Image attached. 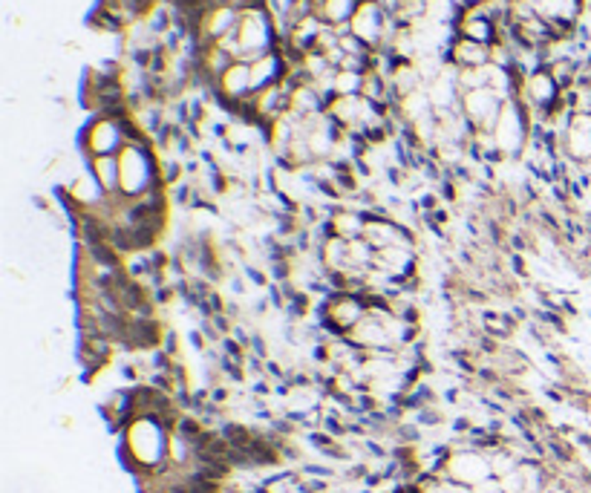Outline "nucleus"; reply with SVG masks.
I'll return each instance as SVG.
<instances>
[{"instance_id": "ddd939ff", "label": "nucleus", "mask_w": 591, "mask_h": 493, "mask_svg": "<svg viewBox=\"0 0 591 493\" xmlns=\"http://www.w3.org/2000/svg\"><path fill=\"white\" fill-rule=\"evenodd\" d=\"M367 220H370V213H363V211L352 208V205H337V208H332L329 220H326V229H329V234H335V237L346 239V243H352V239H361V237H363Z\"/></svg>"}, {"instance_id": "f03ea898", "label": "nucleus", "mask_w": 591, "mask_h": 493, "mask_svg": "<svg viewBox=\"0 0 591 493\" xmlns=\"http://www.w3.org/2000/svg\"><path fill=\"white\" fill-rule=\"evenodd\" d=\"M119 168H121V196H142L150 188L162 185L159 162L142 130L128 138V145L119 154Z\"/></svg>"}, {"instance_id": "dca6fc26", "label": "nucleus", "mask_w": 591, "mask_h": 493, "mask_svg": "<svg viewBox=\"0 0 591 493\" xmlns=\"http://www.w3.org/2000/svg\"><path fill=\"white\" fill-rule=\"evenodd\" d=\"M87 164H90V173L96 176V182L102 185V191L107 196H119L121 194L119 156H96V159H87Z\"/></svg>"}, {"instance_id": "0eeeda50", "label": "nucleus", "mask_w": 591, "mask_h": 493, "mask_svg": "<svg viewBox=\"0 0 591 493\" xmlns=\"http://www.w3.org/2000/svg\"><path fill=\"white\" fill-rule=\"evenodd\" d=\"M248 96H254V90H251V64L248 61H234V64L220 75L217 87H213V98L229 113H234V107L240 104V101H246Z\"/></svg>"}, {"instance_id": "f3484780", "label": "nucleus", "mask_w": 591, "mask_h": 493, "mask_svg": "<svg viewBox=\"0 0 591 493\" xmlns=\"http://www.w3.org/2000/svg\"><path fill=\"white\" fill-rule=\"evenodd\" d=\"M375 257H379V251H375L363 237L349 243V265L355 272H370L375 265Z\"/></svg>"}, {"instance_id": "9b49d317", "label": "nucleus", "mask_w": 591, "mask_h": 493, "mask_svg": "<svg viewBox=\"0 0 591 493\" xmlns=\"http://www.w3.org/2000/svg\"><path fill=\"white\" fill-rule=\"evenodd\" d=\"M453 29H456L453 35L468 38V41L485 44V46H494L499 41V23L479 15L476 9H462L459 18L453 21Z\"/></svg>"}, {"instance_id": "39448f33", "label": "nucleus", "mask_w": 591, "mask_h": 493, "mask_svg": "<svg viewBox=\"0 0 591 493\" xmlns=\"http://www.w3.org/2000/svg\"><path fill=\"white\" fill-rule=\"evenodd\" d=\"M367 312H370V300L367 297L346 295V292H332L329 297H323L320 306H318L323 329L329 335H341V338L355 323H361V318Z\"/></svg>"}, {"instance_id": "2eb2a0df", "label": "nucleus", "mask_w": 591, "mask_h": 493, "mask_svg": "<svg viewBox=\"0 0 591 493\" xmlns=\"http://www.w3.org/2000/svg\"><path fill=\"white\" fill-rule=\"evenodd\" d=\"M318 260H320V265L329 274L349 272L352 269V265H349V243H346V239H341V237L329 234L320 243V248H318Z\"/></svg>"}, {"instance_id": "1a4fd4ad", "label": "nucleus", "mask_w": 591, "mask_h": 493, "mask_svg": "<svg viewBox=\"0 0 591 493\" xmlns=\"http://www.w3.org/2000/svg\"><path fill=\"white\" fill-rule=\"evenodd\" d=\"M363 239L375 248H393V246H416V237H412L410 229H404L401 222H395L393 217H370L367 229H363Z\"/></svg>"}, {"instance_id": "f8f14e48", "label": "nucleus", "mask_w": 591, "mask_h": 493, "mask_svg": "<svg viewBox=\"0 0 591 493\" xmlns=\"http://www.w3.org/2000/svg\"><path fill=\"white\" fill-rule=\"evenodd\" d=\"M288 70L292 67H288V61L280 49H271V53L254 58L251 61V90L262 93V90H269V87L280 84L288 75Z\"/></svg>"}, {"instance_id": "a211bd4d", "label": "nucleus", "mask_w": 591, "mask_h": 493, "mask_svg": "<svg viewBox=\"0 0 591 493\" xmlns=\"http://www.w3.org/2000/svg\"><path fill=\"white\" fill-rule=\"evenodd\" d=\"M363 90V72L355 70H337L332 79V96H361Z\"/></svg>"}, {"instance_id": "423d86ee", "label": "nucleus", "mask_w": 591, "mask_h": 493, "mask_svg": "<svg viewBox=\"0 0 591 493\" xmlns=\"http://www.w3.org/2000/svg\"><path fill=\"white\" fill-rule=\"evenodd\" d=\"M502 101L494 90H487V87H482V90H470V93H462V116L464 121L470 124V130L476 133H494L496 128V119L502 113Z\"/></svg>"}, {"instance_id": "7ed1b4c3", "label": "nucleus", "mask_w": 591, "mask_h": 493, "mask_svg": "<svg viewBox=\"0 0 591 493\" xmlns=\"http://www.w3.org/2000/svg\"><path fill=\"white\" fill-rule=\"evenodd\" d=\"M531 136H534L531 119H528L520 98L517 96L508 98L505 104H502V113H499L496 128H494V142H496L499 156L505 162L520 159L528 150V145H531Z\"/></svg>"}, {"instance_id": "f257e3e1", "label": "nucleus", "mask_w": 591, "mask_h": 493, "mask_svg": "<svg viewBox=\"0 0 591 493\" xmlns=\"http://www.w3.org/2000/svg\"><path fill=\"white\" fill-rule=\"evenodd\" d=\"M121 459L133 473H159L168 471V445L171 427L159 419H133L121 430Z\"/></svg>"}, {"instance_id": "20e7f679", "label": "nucleus", "mask_w": 591, "mask_h": 493, "mask_svg": "<svg viewBox=\"0 0 591 493\" xmlns=\"http://www.w3.org/2000/svg\"><path fill=\"white\" fill-rule=\"evenodd\" d=\"M128 124L130 119L119 116H96L81 133V150L87 159L96 156H119L128 145Z\"/></svg>"}, {"instance_id": "6e6552de", "label": "nucleus", "mask_w": 591, "mask_h": 493, "mask_svg": "<svg viewBox=\"0 0 591 493\" xmlns=\"http://www.w3.org/2000/svg\"><path fill=\"white\" fill-rule=\"evenodd\" d=\"M562 154L574 164L591 162V113H571L569 128L562 133Z\"/></svg>"}, {"instance_id": "4468645a", "label": "nucleus", "mask_w": 591, "mask_h": 493, "mask_svg": "<svg viewBox=\"0 0 591 493\" xmlns=\"http://www.w3.org/2000/svg\"><path fill=\"white\" fill-rule=\"evenodd\" d=\"M447 61L456 70H476V67H487L490 64V46L468 41V38L453 35V41L447 46Z\"/></svg>"}, {"instance_id": "9d476101", "label": "nucleus", "mask_w": 591, "mask_h": 493, "mask_svg": "<svg viewBox=\"0 0 591 493\" xmlns=\"http://www.w3.org/2000/svg\"><path fill=\"white\" fill-rule=\"evenodd\" d=\"M344 338H346L355 349H361V352H381V349H393V352H395L393 340H389V335H387L384 321H379V318H375V314H370V312L363 314L361 323L352 326Z\"/></svg>"}]
</instances>
